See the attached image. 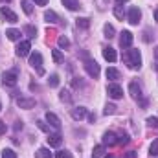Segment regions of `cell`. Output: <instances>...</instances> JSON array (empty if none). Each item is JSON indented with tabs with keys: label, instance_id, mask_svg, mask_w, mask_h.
Wrapping results in <instances>:
<instances>
[{
	"label": "cell",
	"instance_id": "obj_33",
	"mask_svg": "<svg viewBox=\"0 0 158 158\" xmlns=\"http://www.w3.org/2000/svg\"><path fill=\"white\" fill-rule=\"evenodd\" d=\"M24 31H26L30 37H35V35H37V28H33V26H26V28H24Z\"/></svg>",
	"mask_w": 158,
	"mask_h": 158
},
{
	"label": "cell",
	"instance_id": "obj_41",
	"mask_svg": "<svg viewBox=\"0 0 158 158\" xmlns=\"http://www.w3.org/2000/svg\"><path fill=\"white\" fill-rule=\"evenodd\" d=\"M127 158H136V155H134V151H129V153H127Z\"/></svg>",
	"mask_w": 158,
	"mask_h": 158
},
{
	"label": "cell",
	"instance_id": "obj_13",
	"mask_svg": "<svg viewBox=\"0 0 158 158\" xmlns=\"http://www.w3.org/2000/svg\"><path fill=\"white\" fill-rule=\"evenodd\" d=\"M118 143V136L114 132H105L103 134V145H114Z\"/></svg>",
	"mask_w": 158,
	"mask_h": 158
},
{
	"label": "cell",
	"instance_id": "obj_48",
	"mask_svg": "<svg viewBox=\"0 0 158 158\" xmlns=\"http://www.w3.org/2000/svg\"><path fill=\"white\" fill-rule=\"evenodd\" d=\"M7 2H9V0H7Z\"/></svg>",
	"mask_w": 158,
	"mask_h": 158
},
{
	"label": "cell",
	"instance_id": "obj_16",
	"mask_svg": "<svg viewBox=\"0 0 158 158\" xmlns=\"http://www.w3.org/2000/svg\"><path fill=\"white\" fill-rule=\"evenodd\" d=\"M46 121H48L52 127H55V129H61V121H59V118H57L53 112H46Z\"/></svg>",
	"mask_w": 158,
	"mask_h": 158
},
{
	"label": "cell",
	"instance_id": "obj_39",
	"mask_svg": "<svg viewBox=\"0 0 158 158\" xmlns=\"http://www.w3.org/2000/svg\"><path fill=\"white\" fill-rule=\"evenodd\" d=\"M2 134H6V123L0 119V136H2Z\"/></svg>",
	"mask_w": 158,
	"mask_h": 158
},
{
	"label": "cell",
	"instance_id": "obj_32",
	"mask_svg": "<svg viewBox=\"0 0 158 158\" xmlns=\"http://www.w3.org/2000/svg\"><path fill=\"white\" fill-rule=\"evenodd\" d=\"M55 158H74V156H72V153H70V151H66V149H64V151H59V153L55 155Z\"/></svg>",
	"mask_w": 158,
	"mask_h": 158
},
{
	"label": "cell",
	"instance_id": "obj_30",
	"mask_svg": "<svg viewBox=\"0 0 158 158\" xmlns=\"http://www.w3.org/2000/svg\"><path fill=\"white\" fill-rule=\"evenodd\" d=\"M52 57H53L55 63H61V61H63V53H61L59 50H52Z\"/></svg>",
	"mask_w": 158,
	"mask_h": 158
},
{
	"label": "cell",
	"instance_id": "obj_46",
	"mask_svg": "<svg viewBox=\"0 0 158 158\" xmlns=\"http://www.w3.org/2000/svg\"><path fill=\"white\" fill-rule=\"evenodd\" d=\"M0 110H2V103H0Z\"/></svg>",
	"mask_w": 158,
	"mask_h": 158
},
{
	"label": "cell",
	"instance_id": "obj_20",
	"mask_svg": "<svg viewBox=\"0 0 158 158\" xmlns=\"http://www.w3.org/2000/svg\"><path fill=\"white\" fill-rule=\"evenodd\" d=\"M35 158H52V153H50V149L40 147V149H37V153H35Z\"/></svg>",
	"mask_w": 158,
	"mask_h": 158
},
{
	"label": "cell",
	"instance_id": "obj_7",
	"mask_svg": "<svg viewBox=\"0 0 158 158\" xmlns=\"http://www.w3.org/2000/svg\"><path fill=\"white\" fill-rule=\"evenodd\" d=\"M17 105H19L20 109L30 110V109L35 107V99H33V98H19V99H17Z\"/></svg>",
	"mask_w": 158,
	"mask_h": 158
},
{
	"label": "cell",
	"instance_id": "obj_36",
	"mask_svg": "<svg viewBox=\"0 0 158 158\" xmlns=\"http://www.w3.org/2000/svg\"><path fill=\"white\" fill-rule=\"evenodd\" d=\"M37 125H39L40 131H44V132H50V127H48V125H46V123H44L42 119H39V121H37Z\"/></svg>",
	"mask_w": 158,
	"mask_h": 158
},
{
	"label": "cell",
	"instance_id": "obj_3",
	"mask_svg": "<svg viewBox=\"0 0 158 158\" xmlns=\"http://www.w3.org/2000/svg\"><path fill=\"white\" fill-rule=\"evenodd\" d=\"M107 94L112 98V99H121L123 98V88L119 86L118 83H110L107 86Z\"/></svg>",
	"mask_w": 158,
	"mask_h": 158
},
{
	"label": "cell",
	"instance_id": "obj_38",
	"mask_svg": "<svg viewBox=\"0 0 158 158\" xmlns=\"http://www.w3.org/2000/svg\"><path fill=\"white\" fill-rule=\"evenodd\" d=\"M59 98H61L63 101H72V98L68 96V92H66V90H61V96H59Z\"/></svg>",
	"mask_w": 158,
	"mask_h": 158
},
{
	"label": "cell",
	"instance_id": "obj_40",
	"mask_svg": "<svg viewBox=\"0 0 158 158\" xmlns=\"http://www.w3.org/2000/svg\"><path fill=\"white\" fill-rule=\"evenodd\" d=\"M33 2H35L37 6H46V4H48V0H33Z\"/></svg>",
	"mask_w": 158,
	"mask_h": 158
},
{
	"label": "cell",
	"instance_id": "obj_2",
	"mask_svg": "<svg viewBox=\"0 0 158 158\" xmlns=\"http://www.w3.org/2000/svg\"><path fill=\"white\" fill-rule=\"evenodd\" d=\"M85 70L88 72L90 77H94V79H98V76H99V64L96 61H92V59H86L85 61Z\"/></svg>",
	"mask_w": 158,
	"mask_h": 158
},
{
	"label": "cell",
	"instance_id": "obj_8",
	"mask_svg": "<svg viewBox=\"0 0 158 158\" xmlns=\"http://www.w3.org/2000/svg\"><path fill=\"white\" fill-rule=\"evenodd\" d=\"M132 33L129 31V30H125L123 33H121V37H119V44H121V48H131V44H132Z\"/></svg>",
	"mask_w": 158,
	"mask_h": 158
},
{
	"label": "cell",
	"instance_id": "obj_23",
	"mask_svg": "<svg viewBox=\"0 0 158 158\" xmlns=\"http://www.w3.org/2000/svg\"><path fill=\"white\" fill-rule=\"evenodd\" d=\"M114 17L119 19V20H123V17H125V9H123V6H121V4H118V6L114 7Z\"/></svg>",
	"mask_w": 158,
	"mask_h": 158
},
{
	"label": "cell",
	"instance_id": "obj_24",
	"mask_svg": "<svg viewBox=\"0 0 158 158\" xmlns=\"http://www.w3.org/2000/svg\"><path fill=\"white\" fill-rule=\"evenodd\" d=\"M57 44H59V48H70V40H68V37H64V35H61L59 39H57Z\"/></svg>",
	"mask_w": 158,
	"mask_h": 158
},
{
	"label": "cell",
	"instance_id": "obj_12",
	"mask_svg": "<svg viewBox=\"0 0 158 158\" xmlns=\"http://www.w3.org/2000/svg\"><path fill=\"white\" fill-rule=\"evenodd\" d=\"M129 92H131V96H132V98H136V99H138V98H142V88H140V85H138L136 81H132V83L129 85Z\"/></svg>",
	"mask_w": 158,
	"mask_h": 158
},
{
	"label": "cell",
	"instance_id": "obj_35",
	"mask_svg": "<svg viewBox=\"0 0 158 158\" xmlns=\"http://www.w3.org/2000/svg\"><path fill=\"white\" fill-rule=\"evenodd\" d=\"M147 125H149V127H158V118H156V116L147 118Z\"/></svg>",
	"mask_w": 158,
	"mask_h": 158
},
{
	"label": "cell",
	"instance_id": "obj_14",
	"mask_svg": "<svg viewBox=\"0 0 158 158\" xmlns=\"http://www.w3.org/2000/svg\"><path fill=\"white\" fill-rule=\"evenodd\" d=\"M48 143H50V147H59V145L63 143V136H61L59 132H55V134H50V138H48Z\"/></svg>",
	"mask_w": 158,
	"mask_h": 158
},
{
	"label": "cell",
	"instance_id": "obj_43",
	"mask_svg": "<svg viewBox=\"0 0 158 158\" xmlns=\"http://www.w3.org/2000/svg\"><path fill=\"white\" fill-rule=\"evenodd\" d=\"M155 20H156V22H158V7H156V9H155Z\"/></svg>",
	"mask_w": 158,
	"mask_h": 158
},
{
	"label": "cell",
	"instance_id": "obj_22",
	"mask_svg": "<svg viewBox=\"0 0 158 158\" xmlns=\"http://www.w3.org/2000/svg\"><path fill=\"white\" fill-rule=\"evenodd\" d=\"M20 6H22V9H24V13H26V15H31V13H33V6H31V2H30V0H22V2H20Z\"/></svg>",
	"mask_w": 158,
	"mask_h": 158
},
{
	"label": "cell",
	"instance_id": "obj_34",
	"mask_svg": "<svg viewBox=\"0 0 158 158\" xmlns=\"http://www.w3.org/2000/svg\"><path fill=\"white\" fill-rule=\"evenodd\" d=\"M149 153H151L153 156H156V155H158V142H153V143H151V147H149Z\"/></svg>",
	"mask_w": 158,
	"mask_h": 158
},
{
	"label": "cell",
	"instance_id": "obj_11",
	"mask_svg": "<svg viewBox=\"0 0 158 158\" xmlns=\"http://www.w3.org/2000/svg\"><path fill=\"white\" fill-rule=\"evenodd\" d=\"M103 57H105V61H109V63H114V61L118 59V55H116V50H114L112 46H107V48H103Z\"/></svg>",
	"mask_w": 158,
	"mask_h": 158
},
{
	"label": "cell",
	"instance_id": "obj_17",
	"mask_svg": "<svg viewBox=\"0 0 158 158\" xmlns=\"http://www.w3.org/2000/svg\"><path fill=\"white\" fill-rule=\"evenodd\" d=\"M44 20L46 22H50V24H57L59 22V17H57V13L55 11H44Z\"/></svg>",
	"mask_w": 158,
	"mask_h": 158
},
{
	"label": "cell",
	"instance_id": "obj_47",
	"mask_svg": "<svg viewBox=\"0 0 158 158\" xmlns=\"http://www.w3.org/2000/svg\"><path fill=\"white\" fill-rule=\"evenodd\" d=\"M105 158H112V156H105Z\"/></svg>",
	"mask_w": 158,
	"mask_h": 158
},
{
	"label": "cell",
	"instance_id": "obj_4",
	"mask_svg": "<svg viewBox=\"0 0 158 158\" xmlns=\"http://www.w3.org/2000/svg\"><path fill=\"white\" fill-rule=\"evenodd\" d=\"M30 64H31L33 68H37V72H39L40 76L44 74V70H42V55H40L39 52H35V53L30 55Z\"/></svg>",
	"mask_w": 158,
	"mask_h": 158
},
{
	"label": "cell",
	"instance_id": "obj_21",
	"mask_svg": "<svg viewBox=\"0 0 158 158\" xmlns=\"http://www.w3.org/2000/svg\"><path fill=\"white\" fill-rule=\"evenodd\" d=\"M6 35L9 40H19L20 39V31L19 30H6Z\"/></svg>",
	"mask_w": 158,
	"mask_h": 158
},
{
	"label": "cell",
	"instance_id": "obj_44",
	"mask_svg": "<svg viewBox=\"0 0 158 158\" xmlns=\"http://www.w3.org/2000/svg\"><path fill=\"white\" fill-rule=\"evenodd\" d=\"M155 68L158 70V52H156V61H155Z\"/></svg>",
	"mask_w": 158,
	"mask_h": 158
},
{
	"label": "cell",
	"instance_id": "obj_1",
	"mask_svg": "<svg viewBox=\"0 0 158 158\" xmlns=\"http://www.w3.org/2000/svg\"><path fill=\"white\" fill-rule=\"evenodd\" d=\"M125 61L131 68H140L142 66V55L138 50H129L127 55H125Z\"/></svg>",
	"mask_w": 158,
	"mask_h": 158
},
{
	"label": "cell",
	"instance_id": "obj_26",
	"mask_svg": "<svg viewBox=\"0 0 158 158\" xmlns=\"http://www.w3.org/2000/svg\"><path fill=\"white\" fill-rule=\"evenodd\" d=\"M129 142H131V138H129V134H127V132H119V134H118V143L127 145Z\"/></svg>",
	"mask_w": 158,
	"mask_h": 158
},
{
	"label": "cell",
	"instance_id": "obj_9",
	"mask_svg": "<svg viewBox=\"0 0 158 158\" xmlns=\"http://www.w3.org/2000/svg\"><path fill=\"white\" fill-rule=\"evenodd\" d=\"M17 79H19L17 70H11V72H6V74H4V83H6L7 86H15V85H17Z\"/></svg>",
	"mask_w": 158,
	"mask_h": 158
},
{
	"label": "cell",
	"instance_id": "obj_15",
	"mask_svg": "<svg viewBox=\"0 0 158 158\" xmlns=\"http://www.w3.org/2000/svg\"><path fill=\"white\" fill-rule=\"evenodd\" d=\"M86 114H88V112H86V109H85V107H76V109L72 110V118L76 119V121H81Z\"/></svg>",
	"mask_w": 158,
	"mask_h": 158
},
{
	"label": "cell",
	"instance_id": "obj_37",
	"mask_svg": "<svg viewBox=\"0 0 158 158\" xmlns=\"http://www.w3.org/2000/svg\"><path fill=\"white\" fill-rule=\"evenodd\" d=\"M114 112H116V107H114V105H110V103H109V105H107V107H105V114H107V116H109V114H114Z\"/></svg>",
	"mask_w": 158,
	"mask_h": 158
},
{
	"label": "cell",
	"instance_id": "obj_5",
	"mask_svg": "<svg viewBox=\"0 0 158 158\" xmlns=\"http://www.w3.org/2000/svg\"><path fill=\"white\" fill-rule=\"evenodd\" d=\"M127 19H129V22H131V24H134V26H136V24L140 22V19H142L140 9H138L136 6H134V7H131V9H129V13H127Z\"/></svg>",
	"mask_w": 158,
	"mask_h": 158
},
{
	"label": "cell",
	"instance_id": "obj_27",
	"mask_svg": "<svg viewBox=\"0 0 158 158\" xmlns=\"http://www.w3.org/2000/svg\"><path fill=\"white\" fill-rule=\"evenodd\" d=\"M105 37L107 39H112L114 37V28L110 24H105Z\"/></svg>",
	"mask_w": 158,
	"mask_h": 158
},
{
	"label": "cell",
	"instance_id": "obj_19",
	"mask_svg": "<svg viewBox=\"0 0 158 158\" xmlns=\"http://www.w3.org/2000/svg\"><path fill=\"white\" fill-rule=\"evenodd\" d=\"M107 79H110L112 83L118 81L119 79V72L116 70V68H107Z\"/></svg>",
	"mask_w": 158,
	"mask_h": 158
},
{
	"label": "cell",
	"instance_id": "obj_31",
	"mask_svg": "<svg viewBox=\"0 0 158 158\" xmlns=\"http://www.w3.org/2000/svg\"><path fill=\"white\" fill-rule=\"evenodd\" d=\"M48 83H50V86H57L59 85V76L57 74H52L50 79H48Z\"/></svg>",
	"mask_w": 158,
	"mask_h": 158
},
{
	"label": "cell",
	"instance_id": "obj_18",
	"mask_svg": "<svg viewBox=\"0 0 158 158\" xmlns=\"http://www.w3.org/2000/svg\"><path fill=\"white\" fill-rule=\"evenodd\" d=\"M63 6L70 11H76L79 9V0H63Z\"/></svg>",
	"mask_w": 158,
	"mask_h": 158
},
{
	"label": "cell",
	"instance_id": "obj_25",
	"mask_svg": "<svg viewBox=\"0 0 158 158\" xmlns=\"http://www.w3.org/2000/svg\"><path fill=\"white\" fill-rule=\"evenodd\" d=\"M103 153H105V147H103V145H96L94 151H92V156L94 158H101L103 156Z\"/></svg>",
	"mask_w": 158,
	"mask_h": 158
},
{
	"label": "cell",
	"instance_id": "obj_28",
	"mask_svg": "<svg viewBox=\"0 0 158 158\" xmlns=\"http://www.w3.org/2000/svg\"><path fill=\"white\" fill-rule=\"evenodd\" d=\"M2 158H17V153L13 149H4L2 151Z\"/></svg>",
	"mask_w": 158,
	"mask_h": 158
},
{
	"label": "cell",
	"instance_id": "obj_45",
	"mask_svg": "<svg viewBox=\"0 0 158 158\" xmlns=\"http://www.w3.org/2000/svg\"><path fill=\"white\" fill-rule=\"evenodd\" d=\"M123 2H127V0H118V4H123Z\"/></svg>",
	"mask_w": 158,
	"mask_h": 158
},
{
	"label": "cell",
	"instance_id": "obj_42",
	"mask_svg": "<svg viewBox=\"0 0 158 158\" xmlns=\"http://www.w3.org/2000/svg\"><path fill=\"white\" fill-rule=\"evenodd\" d=\"M15 129L19 131V129H22V121H17V125H15Z\"/></svg>",
	"mask_w": 158,
	"mask_h": 158
},
{
	"label": "cell",
	"instance_id": "obj_10",
	"mask_svg": "<svg viewBox=\"0 0 158 158\" xmlns=\"http://www.w3.org/2000/svg\"><path fill=\"white\" fill-rule=\"evenodd\" d=\"M0 13H2V17H4L7 22H19V17H17V13H13L9 7H2V9H0Z\"/></svg>",
	"mask_w": 158,
	"mask_h": 158
},
{
	"label": "cell",
	"instance_id": "obj_6",
	"mask_svg": "<svg viewBox=\"0 0 158 158\" xmlns=\"http://www.w3.org/2000/svg\"><path fill=\"white\" fill-rule=\"evenodd\" d=\"M30 50H31L30 40H22V42H19V46H17V55H19V57H26V55H30Z\"/></svg>",
	"mask_w": 158,
	"mask_h": 158
},
{
	"label": "cell",
	"instance_id": "obj_29",
	"mask_svg": "<svg viewBox=\"0 0 158 158\" xmlns=\"http://www.w3.org/2000/svg\"><path fill=\"white\" fill-rule=\"evenodd\" d=\"M88 26H90V20H88V19H77V28L86 30Z\"/></svg>",
	"mask_w": 158,
	"mask_h": 158
}]
</instances>
